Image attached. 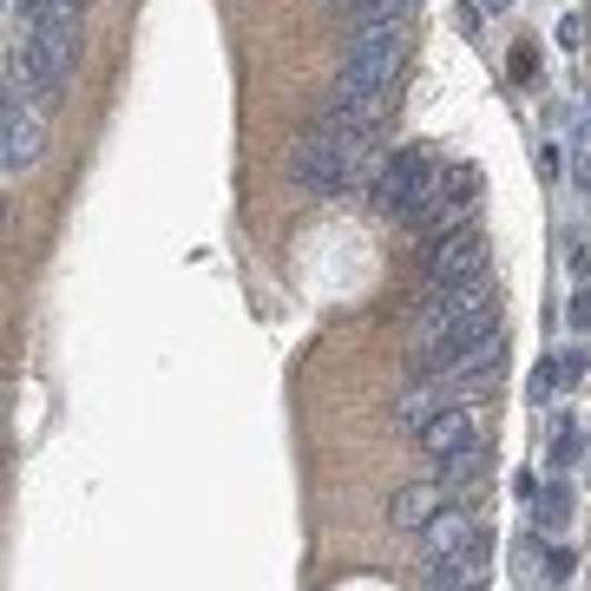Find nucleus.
Listing matches in <instances>:
<instances>
[{
	"instance_id": "f257e3e1",
	"label": "nucleus",
	"mask_w": 591,
	"mask_h": 591,
	"mask_svg": "<svg viewBox=\"0 0 591 591\" xmlns=\"http://www.w3.org/2000/svg\"><path fill=\"white\" fill-rule=\"evenodd\" d=\"M500 329V296L480 283H428L414 290V374H434L467 342L493 335Z\"/></svg>"
},
{
	"instance_id": "39448f33",
	"label": "nucleus",
	"mask_w": 591,
	"mask_h": 591,
	"mask_svg": "<svg viewBox=\"0 0 591 591\" xmlns=\"http://www.w3.org/2000/svg\"><path fill=\"white\" fill-rule=\"evenodd\" d=\"M414 263H421L428 283H480L487 263H493V250H487L480 223H460V230H441V237H421Z\"/></svg>"
},
{
	"instance_id": "dca6fc26",
	"label": "nucleus",
	"mask_w": 591,
	"mask_h": 591,
	"mask_svg": "<svg viewBox=\"0 0 591 591\" xmlns=\"http://www.w3.org/2000/svg\"><path fill=\"white\" fill-rule=\"evenodd\" d=\"M585 369H591V349H559V362H539V374H532V394L545 401V394L572 388V381H579Z\"/></svg>"
},
{
	"instance_id": "20e7f679",
	"label": "nucleus",
	"mask_w": 591,
	"mask_h": 591,
	"mask_svg": "<svg viewBox=\"0 0 591 591\" xmlns=\"http://www.w3.org/2000/svg\"><path fill=\"white\" fill-rule=\"evenodd\" d=\"M394 112V79H374V73H355V67H342L335 86H329V99H322V112H315V126H349V132H381V119Z\"/></svg>"
},
{
	"instance_id": "1a4fd4ad",
	"label": "nucleus",
	"mask_w": 591,
	"mask_h": 591,
	"mask_svg": "<svg viewBox=\"0 0 591 591\" xmlns=\"http://www.w3.org/2000/svg\"><path fill=\"white\" fill-rule=\"evenodd\" d=\"M428 460H453V453H467V447H480V421H473V408L467 401H447L441 414L414 434Z\"/></svg>"
},
{
	"instance_id": "ddd939ff",
	"label": "nucleus",
	"mask_w": 591,
	"mask_h": 591,
	"mask_svg": "<svg viewBox=\"0 0 591 591\" xmlns=\"http://www.w3.org/2000/svg\"><path fill=\"white\" fill-rule=\"evenodd\" d=\"M434 480L447 487V500H467V493H480V487L493 480V453H487V447H467V453H453V460H434Z\"/></svg>"
},
{
	"instance_id": "f3484780",
	"label": "nucleus",
	"mask_w": 591,
	"mask_h": 591,
	"mask_svg": "<svg viewBox=\"0 0 591 591\" xmlns=\"http://www.w3.org/2000/svg\"><path fill=\"white\" fill-rule=\"evenodd\" d=\"M579 447H585L579 421H572V414H559V421H552V473H565V467L579 460Z\"/></svg>"
},
{
	"instance_id": "f03ea898",
	"label": "nucleus",
	"mask_w": 591,
	"mask_h": 591,
	"mask_svg": "<svg viewBox=\"0 0 591 591\" xmlns=\"http://www.w3.org/2000/svg\"><path fill=\"white\" fill-rule=\"evenodd\" d=\"M374 158V132H349V126H309L290 146V178L309 198H342L362 184Z\"/></svg>"
},
{
	"instance_id": "0eeeda50",
	"label": "nucleus",
	"mask_w": 591,
	"mask_h": 591,
	"mask_svg": "<svg viewBox=\"0 0 591 591\" xmlns=\"http://www.w3.org/2000/svg\"><path fill=\"white\" fill-rule=\"evenodd\" d=\"M401 60H408V20H394V13H355L342 67L374 73V79H401Z\"/></svg>"
},
{
	"instance_id": "4be33fe9",
	"label": "nucleus",
	"mask_w": 591,
	"mask_h": 591,
	"mask_svg": "<svg viewBox=\"0 0 591 591\" xmlns=\"http://www.w3.org/2000/svg\"><path fill=\"white\" fill-rule=\"evenodd\" d=\"M480 7H493V13H507V7H513V0H480Z\"/></svg>"
},
{
	"instance_id": "2eb2a0df",
	"label": "nucleus",
	"mask_w": 591,
	"mask_h": 591,
	"mask_svg": "<svg viewBox=\"0 0 591 591\" xmlns=\"http://www.w3.org/2000/svg\"><path fill=\"white\" fill-rule=\"evenodd\" d=\"M532 525H539V532H565V525H572V480H565V473H552V487H539Z\"/></svg>"
},
{
	"instance_id": "9b49d317",
	"label": "nucleus",
	"mask_w": 591,
	"mask_h": 591,
	"mask_svg": "<svg viewBox=\"0 0 591 591\" xmlns=\"http://www.w3.org/2000/svg\"><path fill=\"white\" fill-rule=\"evenodd\" d=\"M447 401H460V394L447 388V374H414V388L394 401V428H401V434H421V428L441 414Z\"/></svg>"
},
{
	"instance_id": "a211bd4d",
	"label": "nucleus",
	"mask_w": 591,
	"mask_h": 591,
	"mask_svg": "<svg viewBox=\"0 0 591 591\" xmlns=\"http://www.w3.org/2000/svg\"><path fill=\"white\" fill-rule=\"evenodd\" d=\"M572 572H579V552H572V545H552V552H545V579H552V585H565Z\"/></svg>"
},
{
	"instance_id": "9d476101",
	"label": "nucleus",
	"mask_w": 591,
	"mask_h": 591,
	"mask_svg": "<svg viewBox=\"0 0 591 591\" xmlns=\"http://www.w3.org/2000/svg\"><path fill=\"white\" fill-rule=\"evenodd\" d=\"M414 539H421V552H428V559H460V552H473V545H480V525H473V513H467L460 500H447L441 513L414 532Z\"/></svg>"
},
{
	"instance_id": "7ed1b4c3",
	"label": "nucleus",
	"mask_w": 591,
	"mask_h": 591,
	"mask_svg": "<svg viewBox=\"0 0 591 591\" xmlns=\"http://www.w3.org/2000/svg\"><path fill=\"white\" fill-rule=\"evenodd\" d=\"M441 158L428 146H394L388 158H381V171L369 178V211L388 223H408L434 191H441Z\"/></svg>"
},
{
	"instance_id": "6ab92c4d",
	"label": "nucleus",
	"mask_w": 591,
	"mask_h": 591,
	"mask_svg": "<svg viewBox=\"0 0 591 591\" xmlns=\"http://www.w3.org/2000/svg\"><path fill=\"white\" fill-rule=\"evenodd\" d=\"M349 13H394V20H408L414 0H349Z\"/></svg>"
},
{
	"instance_id": "423d86ee",
	"label": "nucleus",
	"mask_w": 591,
	"mask_h": 591,
	"mask_svg": "<svg viewBox=\"0 0 591 591\" xmlns=\"http://www.w3.org/2000/svg\"><path fill=\"white\" fill-rule=\"evenodd\" d=\"M473 218H480V164H467V158H460V164H447V171H441V191L401 223V230L421 243V237L460 230V223H473Z\"/></svg>"
},
{
	"instance_id": "412c9836",
	"label": "nucleus",
	"mask_w": 591,
	"mask_h": 591,
	"mask_svg": "<svg viewBox=\"0 0 591 591\" xmlns=\"http://www.w3.org/2000/svg\"><path fill=\"white\" fill-rule=\"evenodd\" d=\"M565 171V158H559V146H539V178H559Z\"/></svg>"
},
{
	"instance_id": "f8f14e48",
	"label": "nucleus",
	"mask_w": 591,
	"mask_h": 591,
	"mask_svg": "<svg viewBox=\"0 0 591 591\" xmlns=\"http://www.w3.org/2000/svg\"><path fill=\"white\" fill-rule=\"evenodd\" d=\"M0 164H7V178H20L33 158H40V119L27 112V106H0Z\"/></svg>"
},
{
	"instance_id": "4468645a",
	"label": "nucleus",
	"mask_w": 591,
	"mask_h": 591,
	"mask_svg": "<svg viewBox=\"0 0 591 591\" xmlns=\"http://www.w3.org/2000/svg\"><path fill=\"white\" fill-rule=\"evenodd\" d=\"M447 507V487L441 480H414V487H401L394 493V507H388V519H394V532H421L428 519Z\"/></svg>"
},
{
	"instance_id": "6e6552de",
	"label": "nucleus",
	"mask_w": 591,
	"mask_h": 591,
	"mask_svg": "<svg viewBox=\"0 0 591 591\" xmlns=\"http://www.w3.org/2000/svg\"><path fill=\"white\" fill-rule=\"evenodd\" d=\"M434 374H447V388L467 401V394H480V388H493L500 374H507V329H493V335H480V342H467V349H453Z\"/></svg>"
},
{
	"instance_id": "aec40b11",
	"label": "nucleus",
	"mask_w": 591,
	"mask_h": 591,
	"mask_svg": "<svg viewBox=\"0 0 591 591\" xmlns=\"http://www.w3.org/2000/svg\"><path fill=\"white\" fill-rule=\"evenodd\" d=\"M565 322H572V329H591V290H579V296H572V309H565Z\"/></svg>"
}]
</instances>
